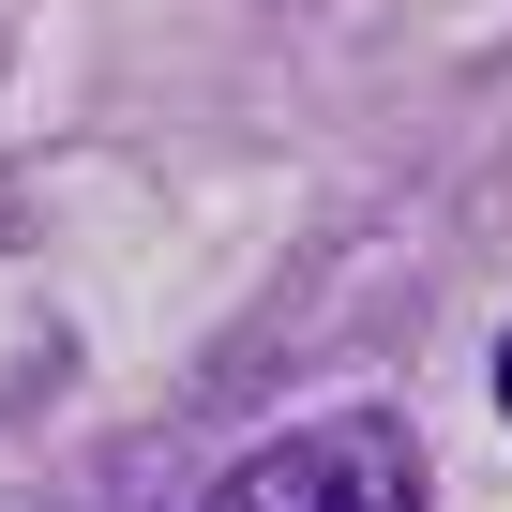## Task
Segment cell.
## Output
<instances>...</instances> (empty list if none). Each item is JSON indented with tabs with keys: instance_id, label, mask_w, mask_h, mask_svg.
Segmentation results:
<instances>
[{
	"instance_id": "cell-1",
	"label": "cell",
	"mask_w": 512,
	"mask_h": 512,
	"mask_svg": "<svg viewBox=\"0 0 512 512\" xmlns=\"http://www.w3.org/2000/svg\"><path fill=\"white\" fill-rule=\"evenodd\" d=\"M196 512H422V437L392 407H317L287 437H256Z\"/></svg>"
},
{
	"instance_id": "cell-2",
	"label": "cell",
	"mask_w": 512,
	"mask_h": 512,
	"mask_svg": "<svg viewBox=\"0 0 512 512\" xmlns=\"http://www.w3.org/2000/svg\"><path fill=\"white\" fill-rule=\"evenodd\" d=\"M497 422H512V332H497Z\"/></svg>"
}]
</instances>
